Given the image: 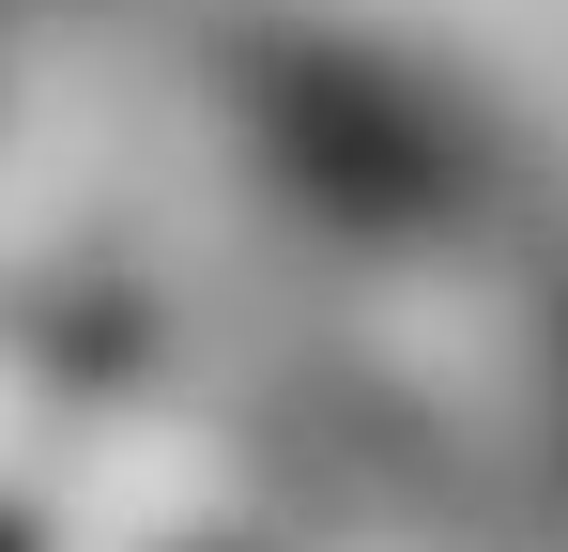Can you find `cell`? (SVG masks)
Instances as JSON below:
<instances>
[{
    "label": "cell",
    "instance_id": "1",
    "mask_svg": "<svg viewBox=\"0 0 568 552\" xmlns=\"http://www.w3.org/2000/svg\"><path fill=\"white\" fill-rule=\"evenodd\" d=\"M62 507H78V522H200V507H215V460L200 446H170V430H93V446L62 460Z\"/></svg>",
    "mask_w": 568,
    "mask_h": 552
}]
</instances>
